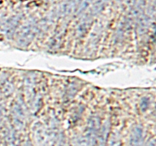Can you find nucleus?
Masks as SVG:
<instances>
[{
  "instance_id": "1",
  "label": "nucleus",
  "mask_w": 156,
  "mask_h": 146,
  "mask_svg": "<svg viewBox=\"0 0 156 146\" xmlns=\"http://www.w3.org/2000/svg\"><path fill=\"white\" fill-rule=\"evenodd\" d=\"M143 129L140 126H137L133 129L131 136V145L141 146L143 142Z\"/></svg>"
},
{
  "instance_id": "2",
  "label": "nucleus",
  "mask_w": 156,
  "mask_h": 146,
  "mask_svg": "<svg viewBox=\"0 0 156 146\" xmlns=\"http://www.w3.org/2000/svg\"><path fill=\"white\" fill-rule=\"evenodd\" d=\"M25 146H32V144H30V143H27V144H25Z\"/></svg>"
}]
</instances>
